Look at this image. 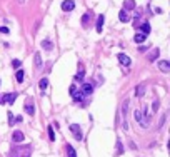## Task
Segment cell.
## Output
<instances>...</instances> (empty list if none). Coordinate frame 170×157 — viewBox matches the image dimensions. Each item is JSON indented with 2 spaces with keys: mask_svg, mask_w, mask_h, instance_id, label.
<instances>
[{
  "mask_svg": "<svg viewBox=\"0 0 170 157\" xmlns=\"http://www.w3.org/2000/svg\"><path fill=\"white\" fill-rule=\"evenodd\" d=\"M70 130H72V134L77 140H82V129L78 124H70Z\"/></svg>",
  "mask_w": 170,
  "mask_h": 157,
  "instance_id": "obj_1",
  "label": "cell"
},
{
  "mask_svg": "<svg viewBox=\"0 0 170 157\" xmlns=\"http://www.w3.org/2000/svg\"><path fill=\"white\" fill-rule=\"evenodd\" d=\"M74 9H75V2L74 0H64L62 2V10L64 12H72Z\"/></svg>",
  "mask_w": 170,
  "mask_h": 157,
  "instance_id": "obj_2",
  "label": "cell"
},
{
  "mask_svg": "<svg viewBox=\"0 0 170 157\" xmlns=\"http://www.w3.org/2000/svg\"><path fill=\"white\" fill-rule=\"evenodd\" d=\"M17 95H19L17 92H12V94H5V95L2 97V100H3V104H5V102H7V104H13V102H15V99H17Z\"/></svg>",
  "mask_w": 170,
  "mask_h": 157,
  "instance_id": "obj_3",
  "label": "cell"
},
{
  "mask_svg": "<svg viewBox=\"0 0 170 157\" xmlns=\"http://www.w3.org/2000/svg\"><path fill=\"white\" fill-rule=\"evenodd\" d=\"M80 92H82V95H85V97H87V95H90V94L94 92V85L85 82L84 85H82V90H80Z\"/></svg>",
  "mask_w": 170,
  "mask_h": 157,
  "instance_id": "obj_4",
  "label": "cell"
},
{
  "mask_svg": "<svg viewBox=\"0 0 170 157\" xmlns=\"http://www.w3.org/2000/svg\"><path fill=\"white\" fill-rule=\"evenodd\" d=\"M117 57H118V62H120L122 65H130V64H132V60H130V57H127L125 54H118Z\"/></svg>",
  "mask_w": 170,
  "mask_h": 157,
  "instance_id": "obj_5",
  "label": "cell"
},
{
  "mask_svg": "<svg viewBox=\"0 0 170 157\" xmlns=\"http://www.w3.org/2000/svg\"><path fill=\"white\" fill-rule=\"evenodd\" d=\"M23 132H22V130H15V132H13V134H12V140H13V142H22V140H23Z\"/></svg>",
  "mask_w": 170,
  "mask_h": 157,
  "instance_id": "obj_6",
  "label": "cell"
},
{
  "mask_svg": "<svg viewBox=\"0 0 170 157\" xmlns=\"http://www.w3.org/2000/svg\"><path fill=\"white\" fill-rule=\"evenodd\" d=\"M157 65H159V69L162 72H170V62H167V60H160Z\"/></svg>",
  "mask_w": 170,
  "mask_h": 157,
  "instance_id": "obj_7",
  "label": "cell"
},
{
  "mask_svg": "<svg viewBox=\"0 0 170 157\" xmlns=\"http://www.w3.org/2000/svg\"><path fill=\"white\" fill-rule=\"evenodd\" d=\"M104 23H105V17H104V15H98V19H97V25H95V29H97L98 34H100L102 29H104Z\"/></svg>",
  "mask_w": 170,
  "mask_h": 157,
  "instance_id": "obj_8",
  "label": "cell"
},
{
  "mask_svg": "<svg viewBox=\"0 0 170 157\" xmlns=\"http://www.w3.org/2000/svg\"><path fill=\"white\" fill-rule=\"evenodd\" d=\"M145 40H147V35H145V34H142V32L135 34V37H133V42H135V44H143Z\"/></svg>",
  "mask_w": 170,
  "mask_h": 157,
  "instance_id": "obj_9",
  "label": "cell"
},
{
  "mask_svg": "<svg viewBox=\"0 0 170 157\" xmlns=\"http://www.w3.org/2000/svg\"><path fill=\"white\" fill-rule=\"evenodd\" d=\"M135 9V0H125L123 2V10L129 12V10H133Z\"/></svg>",
  "mask_w": 170,
  "mask_h": 157,
  "instance_id": "obj_10",
  "label": "cell"
},
{
  "mask_svg": "<svg viewBox=\"0 0 170 157\" xmlns=\"http://www.w3.org/2000/svg\"><path fill=\"white\" fill-rule=\"evenodd\" d=\"M42 49H44V50H48V52H50V50L54 49V42H52V40H48V39L42 40Z\"/></svg>",
  "mask_w": 170,
  "mask_h": 157,
  "instance_id": "obj_11",
  "label": "cell"
},
{
  "mask_svg": "<svg viewBox=\"0 0 170 157\" xmlns=\"http://www.w3.org/2000/svg\"><path fill=\"white\" fill-rule=\"evenodd\" d=\"M118 19H120V22H123V23H125V22H129V20H130V15H129V12H125V10H120V12H118Z\"/></svg>",
  "mask_w": 170,
  "mask_h": 157,
  "instance_id": "obj_12",
  "label": "cell"
},
{
  "mask_svg": "<svg viewBox=\"0 0 170 157\" xmlns=\"http://www.w3.org/2000/svg\"><path fill=\"white\" fill-rule=\"evenodd\" d=\"M84 77H85V69L80 65V67H78V74L75 75V78H74V80H75V82H82V80H84Z\"/></svg>",
  "mask_w": 170,
  "mask_h": 157,
  "instance_id": "obj_13",
  "label": "cell"
},
{
  "mask_svg": "<svg viewBox=\"0 0 170 157\" xmlns=\"http://www.w3.org/2000/svg\"><path fill=\"white\" fill-rule=\"evenodd\" d=\"M25 112H27L28 115H33V114H35V109H33V104H32L30 100H28V102H27V105H25Z\"/></svg>",
  "mask_w": 170,
  "mask_h": 157,
  "instance_id": "obj_14",
  "label": "cell"
},
{
  "mask_svg": "<svg viewBox=\"0 0 170 157\" xmlns=\"http://www.w3.org/2000/svg\"><path fill=\"white\" fill-rule=\"evenodd\" d=\"M139 29L142 30V34H145V35H147V34L150 32V23H149V22H143V23H142Z\"/></svg>",
  "mask_w": 170,
  "mask_h": 157,
  "instance_id": "obj_15",
  "label": "cell"
},
{
  "mask_svg": "<svg viewBox=\"0 0 170 157\" xmlns=\"http://www.w3.org/2000/svg\"><path fill=\"white\" fill-rule=\"evenodd\" d=\"M92 19V12H85L84 13V17H82V25H87V23H88V20Z\"/></svg>",
  "mask_w": 170,
  "mask_h": 157,
  "instance_id": "obj_16",
  "label": "cell"
},
{
  "mask_svg": "<svg viewBox=\"0 0 170 157\" xmlns=\"http://www.w3.org/2000/svg\"><path fill=\"white\" fill-rule=\"evenodd\" d=\"M143 94H145V87H143V85H137V89H135V95H137V97H142V95H143Z\"/></svg>",
  "mask_w": 170,
  "mask_h": 157,
  "instance_id": "obj_17",
  "label": "cell"
},
{
  "mask_svg": "<svg viewBox=\"0 0 170 157\" xmlns=\"http://www.w3.org/2000/svg\"><path fill=\"white\" fill-rule=\"evenodd\" d=\"M33 62H35V67H37L38 70L42 69V57H40V54H35V59H33Z\"/></svg>",
  "mask_w": 170,
  "mask_h": 157,
  "instance_id": "obj_18",
  "label": "cell"
},
{
  "mask_svg": "<svg viewBox=\"0 0 170 157\" xmlns=\"http://www.w3.org/2000/svg\"><path fill=\"white\" fill-rule=\"evenodd\" d=\"M67 154H68V157H77V152H75V149L72 147L70 144H67Z\"/></svg>",
  "mask_w": 170,
  "mask_h": 157,
  "instance_id": "obj_19",
  "label": "cell"
},
{
  "mask_svg": "<svg viewBox=\"0 0 170 157\" xmlns=\"http://www.w3.org/2000/svg\"><path fill=\"white\" fill-rule=\"evenodd\" d=\"M15 78H17V82H23V78H25V72H23V70H17Z\"/></svg>",
  "mask_w": 170,
  "mask_h": 157,
  "instance_id": "obj_20",
  "label": "cell"
},
{
  "mask_svg": "<svg viewBox=\"0 0 170 157\" xmlns=\"http://www.w3.org/2000/svg\"><path fill=\"white\" fill-rule=\"evenodd\" d=\"M159 55H160V50L155 49L153 52H152V55H149V60H150V62H153V60H155V57H159Z\"/></svg>",
  "mask_w": 170,
  "mask_h": 157,
  "instance_id": "obj_21",
  "label": "cell"
},
{
  "mask_svg": "<svg viewBox=\"0 0 170 157\" xmlns=\"http://www.w3.org/2000/svg\"><path fill=\"white\" fill-rule=\"evenodd\" d=\"M48 139H50V142H54V140H55V134H54L52 125H48Z\"/></svg>",
  "mask_w": 170,
  "mask_h": 157,
  "instance_id": "obj_22",
  "label": "cell"
},
{
  "mask_svg": "<svg viewBox=\"0 0 170 157\" xmlns=\"http://www.w3.org/2000/svg\"><path fill=\"white\" fill-rule=\"evenodd\" d=\"M38 85H40V89H42V90H44V89H47V85H48V78H42V80H40V84H38Z\"/></svg>",
  "mask_w": 170,
  "mask_h": 157,
  "instance_id": "obj_23",
  "label": "cell"
},
{
  "mask_svg": "<svg viewBox=\"0 0 170 157\" xmlns=\"http://www.w3.org/2000/svg\"><path fill=\"white\" fill-rule=\"evenodd\" d=\"M117 154H123V147H122L120 139H117Z\"/></svg>",
  "mask_w": 170,
  "mask_h": 157,
  "instance_id": "obj_24",
  "label": "cell"
},
{
  "mask_svg": "<svg viewBox=\"0 0 170 157\" xmlns=\"http://www.w3.org/2000/svg\"><path fill=\"white\" fill-rule=\"evenodd\" d=\"M72 97H74L75 102H82V97H84V95H82V92H77V94H74Z\"/></svg>",
  "mask_w": 170,
  "mask_h": 157,
  "instance_id": "obj_25",
  "label": "cell"
},
{
  "mask_svg": "<svg viewBox=\"0 0 170 157\" xmlns=\"http://www.w3.org/2000/svg\"><path fill=\"white\" fill-rule=\"evenodd\" d=\"M9 124H10V125H13V124H15V117H13V114H12V112H9Z\"/></svg>",
  "mask_w": 170,
  "mask_h": 157,
  "instance_id": "obj_26",
  "label": "cell"
},
{
  "mask_svg": "<svg viewBox=\"0 0 170 157\" xmlns=\"http://www.w3.org/2000/svg\"><path fill=\"white\" fill-rule=\"evenodd\" d=\"M12 65H13L15 69H19L20 65H22V62H20V60H17V59H15V60H13V62H12Z\"/></svg>",
  "mask_w": 170,
  "mask_h": 157,
  "instance_id": "obj_27",
  "label": "cell"
},
{
  "mask_svg": "<svg viewBox=\"0 0 170 157\" xmlns=\"http://www.w3.org/2000/svg\"><path fill=\"white\" fill-rule=\"evenodd\" d=\"M0 32H2V34H9L10 29H7V27H0Z\"/></svg>",
  "mask_w": 170,
  "mask_h": 157,
  "instance_id": "obj_28",
  "label": "cell"
},
{
  "mask_svg": "<svg viewBox=\"0 0 170 157\" xmlns=\"http://www.w3.org/2000/svg\"><path fill=\"white\" fill-rule=\"evenodd\" d=\"M139 50H140V52H145V50H149V45H140Z\"/></svg>",
  "mask_w": 170,
  "mask_h": 157,
  "instance_id": "obj_29",
  "label": "cell"
},
{
  "mask_svg": "<svg viewBox=\"0 0 170 157\" xmlns=\"http://www.w3.org/2000/svg\"><path fill=\"white\" fill-rule=\"evenodd\" d=\"M157 109H159V100L153 102V110H155V112H157Z\"/></svg>",
  "mask_w": 170,
  "mask_h": 157,
  "instance_id": "obj_30",
  "label": "cell"
},
{
  "mask_svg": "<svg viewBox=\"0 0 170 157\" xmlns=\"http://www.w3.org/2000/svg\"><path fill=\"white\" fill-rule=\"evenodd\" d=\"M70 94H72V95L75 94V85H70Z\"/></svg>",
  "mask_w": 170,
  "mask_h": 157,
  "instance_id": "obj_31",
  "label": "cell"
},
{
  "mask_svg": "<svg viewBox=\"0 0 170 157\" xmlns=\"http://www.w3.org/2000/svg\"><path fill=\"white\" fill-rule=\"evenodd\" d=\"M19 2H20V3H23V2H25V0H19Z\"/></svg>",
  "mask_w": 170,
  "mask_h": 157,
  "instance_id": "obj_32",
  "label": "cell"
},
{
  "mask_svg": "<svg viewBox=\"0 0 170 157\" xmlns=\"http://www.w3.org/2000/svg\"><path fill=\"white\" fill-rule=\"evenodd\" d=\"M23 157H28V156H23Z\"/></svg>",
  "mask_w": 170,
  "mask_h": 157,
  "instance_id": "obj_33",
  "label": "cell"
}]
</instances>
